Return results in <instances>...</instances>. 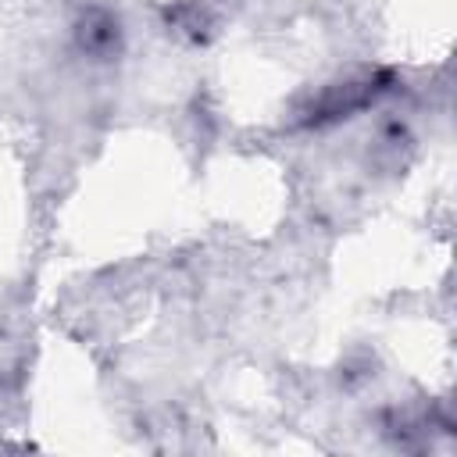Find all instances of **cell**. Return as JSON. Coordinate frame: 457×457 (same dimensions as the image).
Listing matches in <instances>:
<instances>
[{"label": "cell", "instance_id": "cell-1", "mask_svg": "<svg viewBox=\"0 0 457 457\" xmlns=\"http://www.w3.org/2000/svg\"><path fill=\"white\" fill-rule=\"evenodd\" d=\"M389 82H393L389 71H375V75H357V79H346V82H332V86H325L303 107V125L321 129V125H332L339 118H350L357 111L371 107L389 89Z\"/></svg>", "mask_w": 457, "mask_h": 457}, {"label": "cell", "instance_id": "cell-2", "mask_svg": "<svg viewBox=\"0 0 457 457\" xmlns=\"http://www.w3.org/2000/svg\"><path fill=\"white\" fill-rule=\"evenodd\" d=\"M71 39H75V50L82 57H89V61H114L125 50L121 18L111 7H104V4H89V7H82L75 14Z\"/></svg>", "mask_w": 457, "mask_h": 457}]
</instances>
